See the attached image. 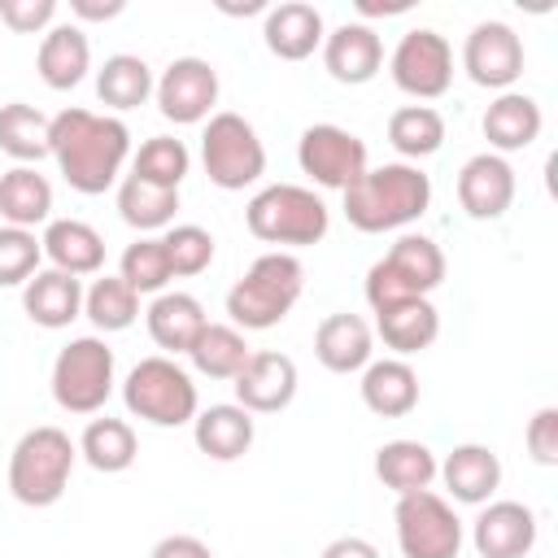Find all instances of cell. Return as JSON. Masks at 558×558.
<instances>
[{
	"mask_svg": "<svg viewBox=\"0 0 558 558\" xmlns=\"http://www.w3.org/2000/svg\"><path fill=\"white\" fill-rule=\"evenodd\" d=\"M52 161L74 192L100 196L122 179V166L131 161V131L113 113L70 105L52 113Z\"/></svg>",
	"mask_w": 558,
	"mask_h": 558,
	"instance_id": "obj_1",
	"label": "cell"
},
{
	"mask_svg": "<svg viewBox=\"0 0 558 558\" xmlns=\"http://www.w3.org/2000/svg\"><path fill=\"white\" fill-rule=\"evenodd\" d=\"M340 196H344L349 227H357L366 235H384V231L410 227L427 214L432 179L410 161H384L375 170L366 166V174L357 183H349Z\"/></svg>",
	"mask_w": 558,
	"mask_h": 558,
	"instance_id": "obj_2",
	"label": "cell"
},
{
	"mask_svg": "<svg viewBox=\"0 0 558 558\" xmlns=\"http://www.w3.org/2000/svg\"><path fill=\"white\" fill-rule=\"evenodd\" d=\"M305 292V266L296 253H262L227 292V314H231V327L240 331H266V327H279L292 305L301 301Z\"/></svg>",
	"mask_w": 558,
	"mask_h": 558,
	"instance_id": "obj_3",
	"label": "cell"
},
{
	"mask_svg": "<svg viewBox=\"0 0 558 558\" xmlns=\"http://www.w3.org/2000/svg\"><path fill=\"white\" fill-rule=\"evenodd\" d=\"M244 227L262 240V244H279L288 248H310L327 235L331 227V209L314 187L301 183H266L262 192L248 196L244 205Z\"/></svg>",
	"mask_w": 558,
	"mask_h": 558,
	"instance_id": "obj_4",
	"label": "cell"
},
{
	"mask_svg": "<svg viewBox=\"0 0 558 558\" xmlns=\"http://www.w3.org/2000/svg\"><path fill=\"white\" fill-rule=\"evenodd\" d=\"M74 462H78V445L70 440V432H61L52 423L22 432V440L9 453V493H13V501H22L31 510L57 506L70 488Z\"/></svg>",
	"mask_w": 558,
	"mask_h": 558,
	"instance_id": "obj_5",
	"label": "cell"
},
{
	"mask_svg": "<svg viewBox=\"0 0 558 558\" xmlns=\"http://www.w3.org/2000/svg\"><path fill=\"white\" fill-rule=\"evenodd\" d=\"M445 253L432 235H418V231H405L371 270H366V305L371 314L397 305V301H410V296H427L445 283Z\"/></svg>",
	"mask_w": 558,
	"mask_h": 558,
	"instance_id": "obj_6",
	"label": "cell"
},
{
	"mask_svg": "<svg viewBox=\"0 0 558 558\" xmlns=\"http://www.w3.org/2000/svg\"><path fill=\"white\" fill-rule=\"evenodd\" d=\"M122 401L135 418L153 423V427H183L196 418L201 410V397H196V384L192 375L166 357V353H153V357H140L126 379H122Z\"/></svg>",
	"mask_w": 558,
	"mask_h": 558,
	"instance_id": "obj_7",
	"label": "cell"
},
{
	"mask_svg": "<svg viewBox=\"0 0 558 558\" xmlns=\"http://www.w3.org/2000/svg\"><path fill=\"white\" fill-rule=\"evenodd\" d=\"M201 166L214 187L244 192L266 174V144L244 113L218 109L201 131Z\"/></svg>",
	"mask_w": 558,
	"mask_h": 558,
	"instance_id": "obj_8",
	"label": "cell"
},
{
	"mask_svg": "<svg viewBox=\"0 0 558 558\" xmlns=\"http://www.w3.org/2000/svg\"><path fill=\"white\" fill-rule=\"evenodd\" d=\"M113 384V349L105 336H74L52 362V401L65 414H100Z\"/></svg>",
	"mask_w": 558,
	"mask_h": 558,
	"instance_id": "obj_9",
	"label": "cell"
},
{
	"mask_svg": "<svg viewBox=\"0 0 558 558\" xmlns=\"http://www.w3.org/2000/svg\"><path fill=\"white\" fill-rule=\"evenodd\" d=\"M392 523H397L401 558H458V549H462V519L432 488L397 497Z\"/></svg>",
	"mask_w": 558,
	"mask_h": 558,
	"instance_id": "obj_10",
	"label": "cell"
},
{
	"mask_svg": "<svg viewBox=\"0 0 558 558\" xmlns=\"http://www.w3.org/2000/svg\"><path fill=\"white\" fill-rule=\"evenodd\" d=\"M388 74L392 83L414 96V100H436L449 92L453 83V48L440 31L432 26H414L397 39L392 57H388Z\"/></svg>",
	"mask_w": 558,
	"mask_h": 558,
	"instance_id": "obj_11",
	"label": "cell"
},
{
	"mask_svg": "<svg viewBox=\"0 0 558 558\" xmlns=\"http://www.w3.org/2000/svg\"><path fill=\"white\" fill-rule=\"evenodd\" d=\"M296 166L301 174H310L318 187L344 192L349 183H357L366 174V144L362 135H353L349 126L336 122H314L301 131L296 140Z\"/></svg>",
	"mask_w": 558,
	"mask_h": 558,
	"instance_id": "obj_12",
	"label": "cell"
},
{
	"mask_svg": "<svg viewBox=\"0 0 558 558\" xmlns=\"http://www.w3.org/2000/svg\"><path fill=\"white\" fill-rule=\"evenodd\" d=\"M462 70L471 83L488 87V92H514L519 74H523V39L510 22H475L466 44H462Z\"/></svg>",
	"mask_w": 558,
	"mask_h": 558,
	"instance_id": "obj_13",
	"label": "cell"
},
{
	"mask_svg": "<svg viewBox=\"0 0 558 558\" xmlns=\"http://www.w3.org/2000/svg\"><path fill=\"white\" fill-rule=\"evenodd\" d=\"M153 96H157L161 118H170L174 126L209 122L214 105H218V70L205 57H174L161 70Z\"/></svg>",
	"mask_w": 558,
	"mask_h": 558,
	"instance_id": "obj_14",
	"label": "cell"
},
{
	"mask_svg": "<svg viewBox=\"0 0 558 558\" xmlns=\"http://www.w3.org/2000/svg\"><path fill=\"white\" fill-rule=\"evenodd\" d=\"M296 384H301L296 362L288 353H279V349L248 353L244 371L231 379L235 405H244L248 414H279V410H288L292 397H296Z\"/></svg>",
	"mask_w": 558,
	"mask_h": 558,
	"instance_id": "obj_15",
	"label": "cell"
},
{
	"mask_svg": "<svg viewBox=\"0 0 558 558\" xmlns=\"http://www.w3.org/2000/svg\"><path fill=\"white\" fill-rule=\"evenodd\" d=\"M514 166L501 153H475L462 170H458V205L466 209V218L475 222H493L514 205Z\"/></svg>",
	"mask_w": 558,
	"mask_h": 558,
	"instance_id": "obj_16",
	"label": "cell"
},
{
	"mask_svg": "<svg viewBox=\"0 0 558 558\" xmlns=\"http://www.w3.org/2000/svg\"><path fill=\"white\" fill-rule=\"evenodd\" d=\"M471 545L480 558H527L536 545V514L523 501H484L471 523Z\"/></svg>",
	"mask_w": 558,
	"mask_h": 558,
	"instance_id": "obj_17",
	"label": "cell"
},
{
	"mask_svg": "<svg viewBox=\"0 0 558 558\" xmlns=\"http://www.w3.org/2000/svg\"><path fill=\"white\" fill-rule=\"evenodd\" d=\"M323 65L336 83H371L384 70V39L371 22H340L323 35Z\"/></svg>",
	"mask_w": 558,
	"mask_h": 558,
	"instance_id": "obj_18",
	"label": "cell"
},
{
	"mask_svg": "<svg viewBox=\"0 0 558 558\" xmlns=\"http://www.w3.org/2000/svg\"><path fill=\"white\" fill-rule=\"evenodd\" d=\"M323 13L310 4V0H283V4H270L266 9V22H262V39L266 48L279 57V61H305L323 48Z\"/></svg>",
	"mask_w": 558,
	"mask_h": 558,
	"instance_id": "obj_19",
	"label": "cell"
},
{
	"mask_svg": "<svg viewBox=\"0 0 558 558\" xmlns=\"http://www.w3.org/2000/svg\"><path fill=\"white\" fill-rule=\"evenodd\" d=\"M314 357L331 371V375H353L375 357V331L362 314H327L314 327Z\"/></svg>",
	"mask_w": 558,
	"mask_h": 558,
	"instance_id": "obj_20",
	"label": "cell"
},
{
	"mask_svg": "<svg viewBox=\"0 0 558 558\" xmlns=\"http://www.w3.org/2000/svg\"><path fill=\"white\" fill-rule=\"evenodd\" d=\"M436 475L445 480L449 497L462 501V506H484L493 501V493L501 488V458L488 449V445H453L445 453V462L436 466Z\"/></svg>",
	"mask_w": 558,
	"mask_h": 558,
	"instance_id": "obj_21",
	"label": "cell"
},
{
	"mask_svg": "<svg viewBox=\"0 0 558 558\" xmlns=\"http://www.w3.org/2000/svg\"><path fill=\"white\" fill-rule=\"evenodd\" d=\"M35 70L39 78L52 87V92H70L87 78L92 70V44H87V31L78 22H57L44 31L39 39V52H35Z\"/></svg>",
	"mask_w": 558,
	"mask_h": 558,
	"instance_id": "obj_22",
	"label": "cell"
},
{
	"mask_svg": "<svg viewBox=\"0 0 558 558\" xmlns=\"http://www.w3.org/2000/svg\"><path fill=\"white\" fill-rule=\"evenodd\" d=\"M541 126H545V113H541V105L527 92H497V100L480 118L488 153H501V157L519 153V148H532Z\"/></svg>",
	"mask_w": 558,
	"mask_h": 558,
	"instance_id": "obj_23",
	"label": "cell"
},
{
	"mask_svg": "<svg viewBox=\"0 0 558 558\" xmlns=\"http://www.w3.org/2000/svg\"><path fill=\"white\" fill-rule=\"evenodd\" d=\"M22 310L35 327H48V331H61L70 327L78 314H83V279L65 275V270H35L26 283H22Z\"/></svg>",
	"mask_w": 558,
	"mask_h": 558,
	"instance_id": "obj_24",
	"label": "cell"
},
{
	"mask_svg": "<svg viewBox=\"0 0 558 558\" xmlns=\"http://www.w3.org/2000/svg\"><path fill=\"white\" fill-rule=\"evenodd\" d=\"M39 244H44V257L52 262V270H65L74 279L100 275V266H105V235L83 218H52L44 227Z\"/></svg>",
	"mask_w": 558,
	"mask_h": 558,
	"instance_id": "obj_25",
	"label": "cell"
},
{
	"mask_svg": "<svg viewBox=\"0 0 558 558\" xmlns=\"http://www.w3.org/2000/svg\"><path fill=\"white\" fill-rule=\"evenodd\" d=\"M253 436H257V423L244 405L235 401H222V405H209V410H196L192 418V440L205 458L214 462H235L253 449Z\"/></svg>",
	"mask_w": 558,
	"mask_h": 558,
	"instance_id": "obj_26",
	"label": "cell"
},
{
	"mask_svg": "<svg viewBox=\"0 0 558 558\" xmlns=\"http://www.w3.org/2000/svg\"><path fill=\"white\" fill-rule=\"evenodd\" d=\"M144 323H148V336L157 349L166 353H187L192 340L205 331V305L192 296V292H179V288H166L148 301L144 310Z\"/></svg>",
	"mask_w": 558,
	"mask_h": 558,
	"instance_id": "obj_27",
	"label": "cell"
},
{
	"mask_svg": "<svg viewBox=\"0 0 558 558\" xmlns=\"http://www.w3.org/2000/svg\"><path fill=\"white\" fill-rule=\"evenodd\" d=\"M362 405L379 418H401L418 405V375L405 357H371L362 366Z\"/></svg>",
	"mask_w": 558,
	"mask_h": 558,
	"instance_id": "obj_28",
	"label": "cell"
},
{
	"mask_svg": "<svg viewBox=\"0 0 558 558\" xmlns=\"http://www.w3.org/2000/svg\"><path fill=\"white\" fill-rule=\"evenodd\" d=\"M375 331L392 349V357H410V353H423L427 344H436L440 314H436V305L427 296H410V301H397V305L379 310L375 314Z\"/></svg>",
	"mask_w": 558,
	"mask_h": 558,
	"instance_id": "obj_29",
	"label": "cell"
},
{
	"mask_svg": "<svg viewBox=\"0 0 558 558\" xmlns=\"http://www.w3.org/2000/svg\"><path fill=\"white\" fill-rule=\"evenodd\" d=\"M0 218L4 227L26 231L52 222V183L48 174H39V166H13L0 174Z\"/></svg>",
	"mask_w": 558,
	"mask_h": 558,
	"instance_id": "obj_30",
	"label": "cell"
},
{
	"mask_svg": "<svg viewBox=\"0 0 558 558\" xmlns=\"http://www.w3.org/2000/svg\"><path fill=\"white\" fill-rule=\"evenodd\" d=\"M436 453L423 445V440H410V436H397V440H384L375 449V475L384 488H392L397 497L405 493H418V488H432L436 480Z\"/></svg>",
	"mask_w": 558,
	"mask_h": 558,
	"instance_id": "obj_31",
	"label": "cell"
},
{
	"mask_svg": "<svg viewBox=\"0 0 558 558\" xmlns=\"http://www.w3.org/2000/svg\"><path fill=\"white\" fill-rule=\"evenodd\" d=\"M0 153H9L17 166H39L52 157V118L26 100L0 105Z\"/></svg>",
	"mask_w": 558,
	"mask_h": 558,
	"instance_id": "obj_32",
	"label": "cell"
},
{
	"mask_svg": "<svg viewBox=\"0 0 558 558\" xmlns=\"http://www.w3.org/2000/svg\"><path fill=\"white\" fill-rule=\"evenodd\" d=\"M78 458L100 471V475H118V471H131L135 458H140V440H135V427L126 418H92L78 436Z\"/></svg>",
	"mask_w": 558,
	"mask_h": 558,
	"instance_id": "obj_33",
	"label": "cell"
},
{
	"mask_svg": "<svg viewBox=\"0 0 558 558\" xmlns=\"http://www.w3.org/2000/svg\"><path fill=\"white\" fill-rule=\"evenodd\" d=\"M153 87H157L153 65L144 57H135V52H113L96 70V96H100L105 109H118V113L140 109L153 96Z\"/></svg>",
	"mask_w": 558,
	"mask_h": 558,
	"instance_id": "obj_34",
	"label": "cell"
},
{
	"mask_svg": "<svg viewBox=\"0 0 558 558\" xmlns=\"http://www.w3.org/2000/svg\"><path fill=\"white\" fill-rule=\"evenodd\" d=\"M118 214L126 227L153 235V231H166L174 227V214H179V192L174 187H157V183H144L135 174H122L118 179Z\"/></svg>",
	"mask_w": 558,
	"mask_h": 558,
	"instance_id": "obj_35",
	"label": "cell"
},
{
	"mask_svg": "<svg viewBox=\"0 0 558 558\" xmlns=\"http://www.w3.org/2000/svg\"><path fill=\"white\" fill-rule=\"evenodd\" d=\"M248 340H244V331L240 327H231V323H205V331L192 340V349H187V357H192V366L205 375V379H235L240 371H244V362H248Z\"/></svg>",
	"mask_w": 558,
	"mask_h": 558,
	"instance_id": "obj_36",
	"label": "cell"
},
{
	"mask_svg": "<svg viewBox=\"0 0 558 558\" xmlns=\"http://www.w3.org/2000/svg\"><path fill=\"white\" fill-rule=\"evenodd\" d=\"M83 318H92L96 331H126L140 318V292L122 275H100L92 288H83Z\"/></svg>",
	"mask_w": 558,
	"mask_h": 558,
	"instance_id": "obj_37",
	"label": "cell"
},
{
	"mask_svg": "<svg viewBox=\"0 0 558 558\" xmlns=\"http://www.w3.org/2000/svg\"><path fill=\"white\" fill-rule=\"evenodd\" d=\"M388 144L401 157H410V166L418 157L440 153V144H445V118H440V109H432V105H401V109H392V118H388Z\"/></svg>",
	"mask_w": 558,
	"mask_h": 558,
	"instance_id": "obj_38",
	"label": "cell"
},
{
	"mask_svg": "<svg viewBox=\"0 0 558 558\" xmlns=\"http://www.w3.org/2000/svg\"><path fill=\"white\" fill-rule=\"evenodd\" d=\"M187 170H192V153L174 135H153L131 153V174L144 179V183H157V187H174L179 192Z\"/></svg>",
	"mask_w": 558,
	"mask_h": 558,
	"instance_id": "obj_39",
	"label": "cell"
},
{
	"mask_svg": "<svg viewBox=\"0 0 558 558\" xmlns=\"http://www.w3.org/2000/svg\"><path fill=\"white\" fill-rule=\"evenodd\" d=\"M118 275L140 292V296H157L170 288L174 270H170V257H166V244L161 235H140L135 244L122 248V262H118Z\"/></svg>",
	"mask_w": 558,
	"mask_h": 558,
	"instance_id": "obj_40",
	"label": "cell"
},
{
	"mask_svg": "<svg viewBox=\"0 0 558 558\" xmlns=\"http://www.w3.org/2000/svg\"><path fill=\"white\" fill-rule=\"evenodd\" d=\"M161 244H166V257H170L174 279H192V275L209 270V262H214V253H218L214 235H209L201 222H174V227H166Z\"/></svg>",
	"mask_w": 558,
	"mask_h": 558,
	"instance_id": "obj_41",
	"label": "cell"
},
{
	"mask_svg": "<svg viewBox=\"0 0 558 558\" xmlns=\"http://www.w3.org/2000/svg\"><path fill=\"white\" fill-rule=\"evenodd\" d=\"M44 262V244L26 227H0V288H22Z\"/></svg>",
	"mask_w": 558,
	"mask_h": 558,
	"instance_id": "obj_42",
	"label": "cell"
},
{
	"mask_svg": "<svg viewBox=\"0 0 558 558\" xmlns=\"http://www.w3.org/2000/svg\"><path fill=\"white\" fill-rule=\"evenodd\" d=\"M523 445L532 453V462L541 466H558V405H541L527 427H523Z\"/></svg>",
	"mask_w": 558,
	"mask_h": 558,
	"instance_id": "obj_43",
	"label": "cell"
},
{
	"mask_svg": "<svg viewBox=\"0 0 558 558\" xmlns=\"http://www.w3.org/2000/svg\"><path fill=\"white\" fill-rule=\"evenodd\" d=\"M0 22L17 35H39L57 26V0H0Z\"/></svg>",
	"mask_w": 558,
	"mask_h": 558,
	"instance_id": "obj_44",
	"label": "cell"
},
{
	"mask_svg": "<svg viewBox=\"0 0 558 558\" xmlns=\"http://www.w3.org/2000/svg\"><path fill=\"white\" fill-rule=\"evenodd\" d=\"M148 558H214V549L201 536H192V532H170V536H161L153 545Z\"/></svg>",
	"mask_w": 558,
	"mask_h": 558,
	"instance_id": "obj_45",
	"label": "cell"
},
{
	"mask_svg": "<svg viewBox=\"0 0 558 558\" xmlns=\"http://www.w3.org/2000/svg\"><path fill=\"white\" fill-rule=\"evenodd\" d=\"M126 9V0H70V13L78 22H109Z\"/></svg>",
	"mask_w": 558,
	"mask_h": 558,
	"instance_id": "obj_46",
	"label": "cell"
},
{
	"mask_svg": "<svg viewBox=\"0 0 558 558\" xmlns=\"http://www.w3.org/2000/svg\"><path fill=\"white\" fill-rule=\"evenodd\" d=\"M318 558H379V549L366 536H336L331 545H323Z\"/></svg>",
	"mask_w": 558,
	"mask_h": 558,
	"instance_id": "obj_47",
	"label": "cell"
},
{
	"mask_svg": "<svg viewBox=\"0 0 558 558\" xmlns=\"http://www.w3.org/2000/svg\"><path fill=\"white\" fill-rule=\"evenodd\" d=\"M410 9V0H392V4H375V0H357V13H366V17H375V13H405Z\"/></svg>",
	"mask_w": 558,
	"mask_h": 558,
	"instance_id": "obj_48",
	"label": "cell"
},
{
	"mask_svg": "<svg viewBox=\"0 0 558 558\" xmlns=\"http://www.w3.org/2000/svg\"><path fill=\"white\" fill-rule=\"evenodd\" d=\"M218 9H222V13H262L266 4H262V0H244V4H218Z\"/></svg>",
	"mask_w": 558,
	"mask_h": 558,
	"instance_id": "obj_49",
	"label": "cell"
}]
</instances>
